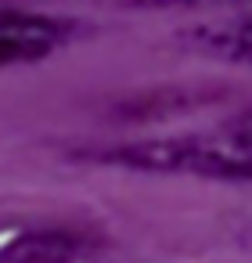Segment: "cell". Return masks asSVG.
<instances>
[{"label":"cell","mask_w":252,"mask_h":263,"mask_svg":"<svg viewBox=\"0 0 252 263\" xmlns=\"http://www.w3.org/2000/svg\"><path fill=\"white\" fill-rule=\"evenodd\" d=\"M115 159L130 166L151 170H180V173H209V177H252V108L223 126L180 137V141H155L137 144L130 152H115Z\"/></svg>","instance_id":"obj_1"},{"label":"cell","mask_w":252,"mask_h":263,"mask_svg":"<svg viewBox=\"0 0 252 263\" xmlns=\"http://www.w3.org/2000/svg\"><path fill=\"white\" fill-rule=\"evenodd\" d=\"M223 51L227 54H234V58H241V62H248L252 65V18H245V22H238L223 40Z\"/></svg>","instance_id":"obj_4"},{"label":"cell","mask_w":252,"mask_h":263,"mask_svg":"<svg viewBox=\"0 0 252 263\" xmlns=\"http://www.w3.org/2000/svg\"><path fill=\"white\" fill-rule=\"evenodd\" d=\"M65 33H69V26L51 15L0 8V65L44 58L65 40Z\"/></svg>","instance_id":"obj_2"},{"label":"cell","mask_w":252,"mask_h":263,"mask_svg":"<svg viewBox=\"0 0 252 263\" xmlns=\"http://www.w3.org/2000/svg\"><path fill=\"white\" fill-rule=\"evenodd\" d=\"M0 263H90V249L72 231L33 227L0 241Z\"/></svg>","instance_id":"obj_3"}]
</instances>
